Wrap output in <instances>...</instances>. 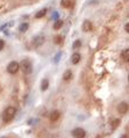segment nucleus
<instances>
[{
	"instance_id": "f257e3e1",
	"label": "nucleus",
	"mask_w": 129,
	"mask_h": 138,
	"mask_svg": "<svg viewBox=\"0 0 129 138\" xmlns=\"http://www.w3.org/2000/svg\"><path fill=\"white\" fill-rule=\"evenodd\" d=\"M15 113H17V109H15L14 107L6 108V110L4 112V114H2V121H4L5 123H8V122H10L13 118H14Z\"/></svg>"
},
{
	"instance_id": "f03ea898",
	"label": "nucleus",
	"mask_w": 129,
	"mask_h": 138,
	"mask_svg": "<svg viewBox=\"0 0 129 138\" xmlns=\"http://www.w3.org/2000/svg\"><path fill=\"white\" fill-rule=\"evenodd\" d=\"M20 67L22 69V71L25 74H29V73H31V71H33V64H31V62L27 58H25L20 63Z\"/></svg>"
},
{
	"instance_id": "7ed1b4c3",
	"label": "nucleus",
	"mask_w": 129,
	"mask_h": 138,
	"mask_svg": "<svg viewBox=\"0 0 129 138\" xmlns=\"http://www.w3.org/2000/svg\"><path fill=\"white\" fill-rule=\"evenodd\" d=\"M19 69H20V64L17 63V62H10L8 64V66H7V72L10 73V74H15Z\"/></svg>"
},
{
	"instance_id": "20e7f679",
	"label": "nucleus",
	"mask_w": 129,
	"mask_h": 138,
	"mask_svg": "<svg viewBox=\"0 0 129 138\" xmlns=\"http://www.w3.org/2000/svg\"><path fill=\"white\" fill-rule=\"evenodd\" d=\"M72 136L74 138H84L86 136V131L82 128H76L72 131Z\"/></svg>"
},
{
	"instance_id": "39448f33",
	"label": "nucleus",
	"mask_w": 129,
	"mask_h": 138,
	"mask_svg": "<svg viewBox=\"0 0 129 138\" xmlns=\"http://www.w3.org/2000/svg\"><path fill=\"white\" fill-rule=\"evenodd\" d=\"M128 108H129L128 103H126V102H121V103L117 106V112H119L120 114H126L128 112Z\"/></svg>"
},
{
	"instance_id": "423d86ee",
	"label": "nucleus",
	"mask_w": 129,
	"mask_h": 138,
	"mask_svg": "<svg viewBox=\"0 0 129 138\" xmlns=\"http://www.w3.org/2000/svg\"><path fill=\"white\" fill-rule=\"evenodd\" d=\"M61 117V113L58 110H53V112L50 114V121L51 122H56L58 121V118Z\"/></svg>"
},
{
	"instance_id": "0eeeda50",
	"label": "nucleus",
	"mask_w": 129,
	"mask_h": 138,
	"mask_svg": "<svg viewBox=\"0 0 129 138\" xmlns=\"http://www.w3.org/2000/svg\"><path fill=\"white\" fill-rule=\"evenodd\" d=\"M92 23H91V21H88V20H86V21H84V23H83V30L84 31H91L92 30Z\"/></svg>"
},
{
	"instance_id": "6e6552de",
	"label": "nucleus",
	"mask_w": 129,
	"mask_h": 138,
	"mask_svg": "<svg viewBox=\"0 0 129 138\" xmlns=\"http://www.w3.org/2000/svg\"><path fill=\"white\" fill-rule=\"evenodd\" d=\"M80 58H82V57H80V55L78 52H74L73 55H72V57H71V62H72V64H78L80 62Z\"/></svg>"
},
{
	"instance_id": "1a4fd4ad",
	"label": "nucleus",
	"mask_w": 129,
	"mask_h": 138,
	"mask_svg": "<svg viewBox=\"0 0 129 138\" xmlns=\"http://www.w3.org/2000/svg\"><path fill=\"white\" fill-rule=\"evenodd\" d=\"M43 42H44V37L43 36H36L34 38V45H36V47H40Z\"/></svg>"
},
{
	"instance_id": "9d476101",
	"label": "nucleus",
	"mask_w": 129,
	"mask_h": 138,
	"mask_svg": "<svg viewBox=\"0 0 129 138\" xmlns=\"http://www.w3.org/2000/svg\"><path fill=\"white\" fill-rule=\"evenodd\" d=\"M48 87H49V80H48V79H43L42 82H41V91L42 92L47 91Z\"/></svg>"
},
{
	"instance_id": "9b49d317",
	"label": "nucleus",
	"mask_w": 129,
	"mask_h": 138,
	"mask_svg": "<svg viewBox=\"0 0 129 138\" xmlns=\"http://www.w3.org/2000/svg\"><path fill=\"white\" fill-rule=\"evenodd\" d=\"M45 13H47V9H45V8H43V9L39 10V12L35 14V18H36V19H41V18H43V16L45 15Z\"/></svg>"
},
{
	"instance_id": "f8f14e48",
	"label": "nucleus",
	"mask_w": 129,
	"mask_h": 138,
	"mask_svg": "<svg viewBox=\"0 0 129 138\" xmlns=\"http://www.w3.org/2000/svg\"><path fill=\"white\" fill-rule=\"evenodd\" d=\"M28 23L27 22H23V23H21L20 24V27H19V30H20L21 32H25V31H27L28 30Z\"/></svg>"
},
{
	"instance_id": "ddd939ff",
	"label": "nucleus",
	"mask_w": 129,
	"mask_h": 138,
	"mask_svg": "<svg viewBox=\"0 0 129 138\" xmlns=\"http://www.w3.org/2000/svg\"><path fill=\"white\" fill-rule=\"evenodd\" d=\"M71 78H72V72L70 71V70H68V71L64 72V74H63V79L64 80H70Z\"/></svg>"
},
{
	"instance_id": "4468645a",
	"label": "nucleus",
	"mask_w": 129,
	"mask_h": 138,
	"mask_svg": "<svg viewBox=\"0 0 129 138\" xmlns=\"http://www.w3.org/2000/svg\"><path fill=\"white\" fill-rule=\"evenodd\" d=\"M62 26H63V21L62 20H56L55 24H53V29H55V30H58V29L62 28Z\"/></svg>"
},
{
	"instance_id": "2eb2a0df",
	"label": "nucleus",
	"mask_w": 129,
	"mask_h": 138,
	"mask_svg": "<svg viewBox=\"0 0 129 138\" xmlns=\"http://www.w3.org/2000/svg\"><path fill=\"white\" fill-rule=\"evenodd\" d=\"M122 57H123V59H125V60L129 62V49H126V50L123 51V52H122Z\"/></svg>"
},
{
	"instance_id": "dca6fc26",
	"label": "nucleus",
	"mask_w": 129,
	"mask_h": 138,
	"mask_svg": "<svg viewBox=\"0 0 129 138\" xmlns=\"http://www.w3.org/2000/svg\"><path fill=\"white\" fill-rule=\"evenodd\" d=\"M61 5H62L63 7H70L72 4H71V1H70V0H62Z\"/></svg>"
},
{
	"instance_id": "f3484780",
	"label": "nucleus",
	"mask_w": 129,
	"mask_h": 138,
	"mask_svg": "<svg viewBox=\"0 0 129 138\" xmlns=\"http://www.w3.org/2000/svg\"><path fill=\"white\" fill-rule=\"evenodd\" d=\"M119 125H120V120H114L112 122V128L113 129H116Z\"/></svg>"
},
{
	"instance_id": "a211bd4d",
	"label": "nucleus",
	"mask_w": 129,
	"mask_h": 138,
	"mask_svg": "<svg viewBox=\"0 0 129 138\" xmlns=\"http://www.w3.org/2000/svg\"><path fill=\"white\" fill-rule=\"evenodd\" d=\"M80 47H82V42H80L79 40H77L76 42L73 43V45H72V48H73V49H79Z\"/></svg>"
},
{
	"instance_id": "6ab92c4d",
	"label": "nucleus",
	"mask_w": 129,
	"mask_h": 138,
	"mask_svg": "<svg viewBox=\"0 0 129 138\" xmlns=\"http://www.w3.org/2000/svg\"><path fill=\"white\" fill-rule=\"evenodd\" d=\"M4 47H5V41L4 40H0V51L4 49Z\"/></svg>"
},
{
	"instance_id": "aec40b11",
	"label": "nucleus",
	"mask_w": 129,
	"mask_h": 138,
	"mask_svg": "<svg viewBox=\"0 0 129 138\" xmlns=\"http://www.w3.org/2000/svg\"><path fill=\"white\" fill-rule=\"evenodd\" d=\"M56 43H57V44H61L62 43V37H60V36L56 37Z\"/></svg>"
},
{
	"instance_id": "412c9836",
	"label": "nucleus",
	"mask_w": 129,
	"mask_h": 138,
	"mask_svg": "<svg viewBox=\"0 0 129 138\" xmlns=\"http://www.w3.org/2000/svg\"><path fill=\"white\" fill-rule=\"evenodd\" d=\"M125 29H126V31H127V32H129V23H127L125 26Z\"/></svg>"
},
{
	"instance_id": "4be33fe9",
	"label": "nucleus",
	"mask_w": 129,
	"mask_h": 138,
	"mask_svg": "<svg viewBox=\"0 0 129 138\" xmlns=\"http://www.w3.org/2000/svg\"><path fill=\"white\" fill-rule=\"evenodd\" d=\"M121 138H129V136H127V135H123V136L121 137Z\"/></svg>"
},
{
	"instance_id": "5701e85b",
	"label": "nucleus",
	"mask_w": 129,
	"mask_h": 138,
	"mask_svg": "<svg viewBox=\"0 0 129 138\" xmlns=\"http://www.w3.org/2000/svg\"><path fill=\"white\" fill-rule=\"evenodd\" d=\"M128 81H129V75H128Z\"/></svg>"
},
{
	"instance_id": "b1692460",
	"label": "nucleus",
	"mask_w": 129,
	"mask_h": 138,
	"mask_svg": "<svg viewBox=\"0 0 129 138\" xmlns=\"http://www.w3.org/2000/svg\"><path fill=\"white\" fill-rule=\"evenodd\" d=\"M2 138H5V137H2Z\"/></svg>"
}]
</instances>
